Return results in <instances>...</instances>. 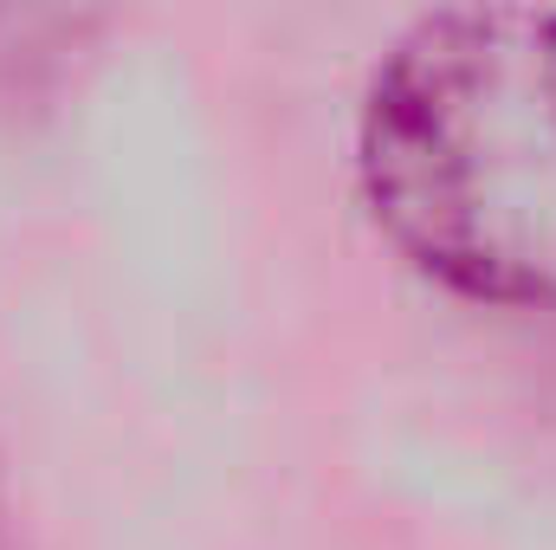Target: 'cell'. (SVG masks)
<instances>
[{
  "instance_id": "6da1fadb",
  "label": "cell",
  "mask_w": 556,
  "mask_h": 550,
  "mask_svg": "<svg viewBox=\"0 0 556 550\" xmlns=\"http://www.w3.org/2000/svg\"><path fill=\"white\" fill-rule=\"evenodd\" d=\"M382 234L459 298L556 304V13L466 7L408 33L356 124Z\"/></svg>"
}]
</instances>
